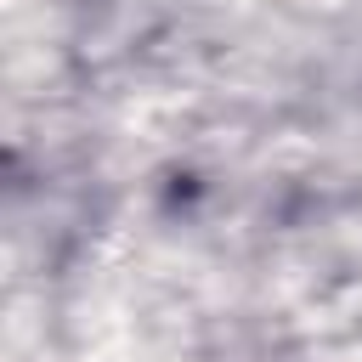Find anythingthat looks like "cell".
Here are the masks:
<instances>
[]
</instances>
